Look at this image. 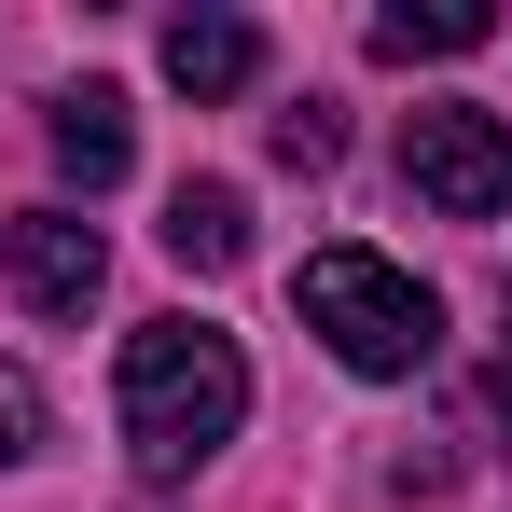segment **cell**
I'll use <instances>...</instances> for the list:
<instances>
[{"mask_svg":"<svg viewBox=\"0 0 512 512\" xmlns=\"http://www.w3.org/2000/svg\"><path fill=\"white\" fill-rule=\"evenodd\" d=\"M111 402H125V457L153 485H194L250 429V360H236V333H208V319H139Z\"/></svg>","mask_w":512,"mask_h":512,"instance_id":"obj_1","label":"cell"},{"mask_svg":"<svg viewBox=\"0 0 512 512\" xmlns=\"http://www.w3.org/2000/svg\"><path fill=\"white\" fill-rule=\"evenodd\" d=\"M291 305H305V333L333 346L346 374H374V388L429 374V346H443V305H429V277H402L388 250H305Z\"/></svg>","mask_w":512,"mask_h":512,"instance_id":"obj_2","label":"cell"},{"mask_svg":"<svg viewBox=\"0 0 512 512\" xmlns=\"http://www.w3.org/2000/svg\"><path fill=\"white\" fill-rule=\"evenodd\" d=\"M402 180L443 222H499L512 208V125L471 111V97H429V111H402Z\"/></svg>","mask_w":512,"mask_h":512,"instance_id":"obj_3","label":"cell"},{"mask_svg":"<svg viewBox=\"0 0 512 512\" xmlns=\"http://www.w3.org/2000/svg\"><path fill=\"white\" fill-rule=\"evenodd\" d=\"M0 263H14V305H42V319H84L97 291H111V250H97L84 208H28L0 236Z\"/></svg>","mask_w":512,"mask_h":512,"instance_id":"obj_4","label":"cell"},{"mask_svg":"<svg viewBox=\"0 0 512 512\" xmlns=\"http://www.w3.org/2000/svg\"><path fill=\"white\" fill-rule=\"evenodd\" d=\"M167 84H180V97H250V84H263V28L222 14V0L167 14Z\"/></svg>","mask_w":512,"mask_h":512,"instance_id":"obj_5","label":"cell"},{"mask_svg":"<svg viewBox=\"0 0 512 512\" xmlns=\"http://www.w3.org/2000/svg\"><path fill=\"white\" fill-rule=\"evenodd\" d=\"M42 139H56V180H70V194H111V180L139 167V125H125V84H70Z\"/></svg>","mask_w":512,"mask_h":512,"instance_id":"obj_6","label":"cell"},{"mask_svg":"<svg viewBox=\"0 0 512 512\" xmlns=\"http://www.w3.org/2000/svg\"><path fill=\"white\" fill-rule=\"evenodd\" d=\"M360 42H374L388 70H429V56H485V42H499V14H485V0H388Z\"/></svg>","mask_w":512,"mask_h":512,"instance_id":"obj_7","label":"cell"},{"mask_svg":"<svg viewBox=\"0 0 512 512\" xmlns=\"http://www.w3.org/2000/svg\"><path fill=\"white\" fill-rule=\"evenodd\" d=\"M167 250L194 263V277H236V263H250V194H236V180H180L167 194Z\"/></svg>","mask_w":512,"mask_h":512,"instance_id":"obj_8","label":"cell"},{"mask_svg":"<svg viewBox=\"0 0 512 512\" xmlns=\"http://www.w3.org/2000/svg\"><path fill=\"white\" fill-rule=\"evenodd\" d=\"M263 153H277V167H291V180H319V167H333V153H346V111H333V97H291V111L263 125Z\"/></svg>","mask_w":512,"mask_h":512,"instance_id":"obj_9","label":"cell"},{"mask_svg":"<svg viewBox=\"0 0 512 512\" xmlns=\"http://www.w3.org/2000/svg\"><path fill=\"white\" fill-rule=\"evenodd\" d=\"M28 457H42V388L0 360V471H28Z\"/></svg>","mask_w":512,"mask_h":512,"instance_id":"obj_10","label":"cell"},{"mask_svg":"<svg viewBox=\"0 0 512 512\" xmlns=\"http://www.w3.org/2000/svg\"><path fill=\"white\" fill-rule=\"evenodd\" d=\"M485 416H499V457H512V360L485 374Z\"/></svg>","mask_w":512,"mask_h":512,"instance_id":"obj_11","label":"cell"}]
</instances>
